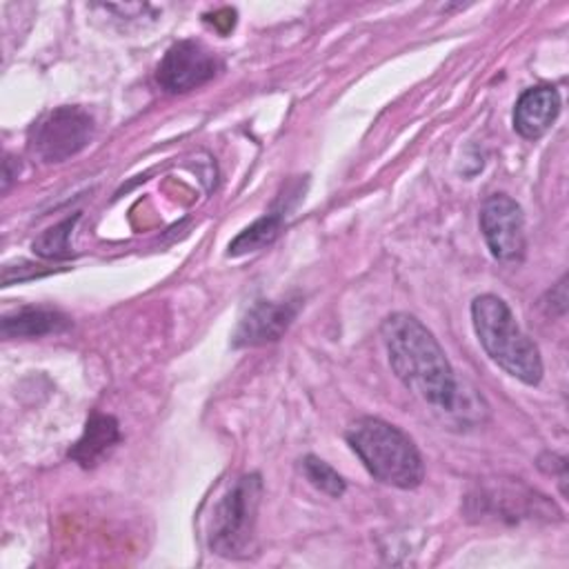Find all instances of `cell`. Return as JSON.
Returning a JSON list of instances; mask_svg holds the SVG:
<instances>
[{
	"mask_svg": "<svg viewBox=\"0 0 569 569\" xmlns=\"http://www.w3.org/2000/svg\"><path fill=\"white\" fill-rule=\"evenodd\" d=\"M389 365L398 380L427 405L453 411L458 405V380L433 338V333L411 313H391L380 327Z\"/></svg>",
	"mask_w": 569,
	"mask_h": 569,
	"instance_id": "cell-1",
	"label": "cell"
},
{
	"mask_svg": "<svg viewBox=\"0 0 569 569\" xmlns=\"http://www.w3.org/2000/svg\"><path fill=\"white\" fill-rule=\"evenodd\" d=\"M345 438L376 480L398 489H413L422 482V458L398 427L365 416L349 425Z\"/></svg>",
	"mask_w": 569,
	"mask_h": 569,
	"instance_id": "cell-2",
	"label": "cell"
},
{
	"mask_svg": "<svg viewBox=\"0 0 569 569\" xmlns=\"http://www.w3.org/2000/svg\"><path fill=\"white\" fill-rule=\"evenodd\" d=\"M471 320L485 353L509 376L525 385H538L542 360L538 347L522 333L507 302L493 293H482L471 302Z\"/></svg>",
	"mask_w": 569,
	"mask_h": 569,
	"instance_id": "cell-3",
	"label": "cell"
},
{
	"mask_svg": "<svg viewBox=\"0 0 569 569\" xmlns=\"http://www.w3.org/2000/svg\"><path fill=\"white\" fill-rule=\"evenodd\" d=\"M262 480L258 473L236 478L211 511L207 545L222 558H247L256 538Z\"/></svg>",
	"mask_w": 569,
	"mask_h": 569,
	"instance_id": "cell-4",
	"label": "cell"
},
{
	"mask_svg": "<svg viewBox=\"0 0 569 569\" xmlns=\"http://www.w3.org/2000/svg\"><path fill=\"white\" fill-rule=\"evenodd\" d=\"M93 120L80 107H58L44 113L29 133V149L42 162H62L89 144Z\"/></svg>",
	"mask_w": 569,
	"mask_h": 569,
	"instance_id": "cell-5",
	"label": "cell"
},
{
	"mask_svg": "<svg viewBox=\"0 0 569 569\" xmlns=\"http://www.w3.org/2000/svg\"><path fill=\"white\" fill-rule=\"evenodd\" d=\"M480 231L491 256L500 262H520L525 256V216L507 193L489 196L480 207Z\"/></svg>",
	"mask_w": 569,
	"mask_h": 569,
	"instance_id": "cell-6",
	"label": "cell"
},
{
	"mask_svg": "<svg viewBox=\"0 0 569 569\" xmlns=\"http://www.w3.org/2000/svg\"><path fill=\"white\" fill-rule=\"evenodd\" d=\"M220 69L218 58L198 40H178L162 56L156 82L167 93H184L209 82Z\"/></svg>",
	"mask_w": 569,
	"mask_h": 569,
	"instance_id": "cell-7",
	"label": "cell"
},
{
	"mask_svg": "<svg viewBox=\"0 0 569 569\" xmlns=\"http://www.w3.org/2000/svg\"><path fill=\"white\" fill-rule=\"evenodd\" d=\"M298 309H300L298 300L253 302L236 327V333L231 340L233 347H256V345H267L278 340L293 322Z\"/></svg>",
	"mask_w": 569,
	"mask_h": 569,
	"instance_id": "cell-8",
	"label": "cell"
},
{
	"mask_svg": "<svg viewBox=\"0 0 569 569\" xmlns=\"http://www.w3.org/2000/svg\"><path fill=\"white\" fill-rule=\"evenodd\" d=\"M560 113V96L549 84H538L525 89L513 107V129L527 138L536 140L545 136Z\"/></svg>",
	"mask_w": 569,
	"mask_h": 569,
	"instance_id": "cell-9",
	"label": "cell"
},
{
	"mask_svg": "<svg viewBox=\"0 0 569 569\" xmlns=\"http://www.w3.org/2000/svg\"><path fill=\"white\" fill-rule=\"evenodd\" d=\"M118 440H120L118 420L113 416H107V413H91V418L87 420L84 433L69 449V458L73 462H78L80 467H84V469L93 467L107 456V451Z\"/></svg>",
	"mask_w": 569,
	"mask_h": 569,
	"instance_id": "cell-10",
	"label": "cell"
},
{
	"mask_svg": "<svg viewBox=\"0 0 569 569\" xmlns=\"http://www.w3.org/2000/svg\"><path fill=\"white\" fill-rule=\"evenodd\" d=\"M71 327V320L47 307H24L2 318L4 338H40L47 333H60Z\"/></svg>",
	"mask_w": 569,
	"mask_h": 569,
	"instance_id": "cell-11",
	"label": "cell"
},
{
	"mask_svg": "<svg viewBox=\"0 0 569 569\" xmlns=\"http://www.w3.org/2000/svg\"><path fill=\"white\" fill-rule=\"evenodd\" d=\"M280 227H282V213H278V211H271V213L258 218L253 224L242 229L229 242L227 256L236 258V256H244V253H251V251H258V249L271 244L276 240V236L280 233Z\"/></svg>",
	"mask_w": 569,
	"mask_h": 569,
	"instance_id": "cell-12",
	"label": "cell"
},
{
	"mask_svg": "<svg viewBox=\"0 0 569 569\" xmlns=\"http://www.w3.org/2000/svg\"><path fill=\"white\" fill-rule=\"evenodd\" d=\"M300 469H302L305 478H307L316 489L325 491V493L331 496V498H340V496L345 493V489H347L342 476H340L331 465H327L325 460H320V458H316V456H305V458L300 460Z\"/></svg>",
	"mask_w": 569,
	"mask_h": 569,
	"instance_id": "cell-13",
	"label": "cell"
},
{
	"mask_svg": "<svg viewBox=\"0 0 569 569\" xmlns=\"http://www.w3.org/2000/svg\"><path fill=\"white\" fill-rule=\"evenodd\" d=\"M78 222V216L62 220L53 227H49L47 231H42L36 240H33V251L42 258H69L71 256V247H69V236L73 224Z\"/></svg>",
	"mask_w": 569,
	"mask_h": 569,
	"instance_id": "cell-14",
	"label": "cell"
}]
</instances>
